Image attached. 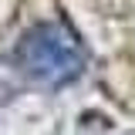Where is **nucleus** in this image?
<instances>
[{
  "label": "nucleus",
  "mask_w": 135,
  "mask_h": 135,
  "mask_svg": "<svg viewBox=\"0 0 135 135\" xmlns=\"http://www.w3.org/2000/svg\"><path fill=\"white\" fill-rule=\"evenodd\" d=\"M88 54L64 20H44L17 41L14 68L37 88H64L81 78Z\"/></svg>",
  "instance_id": "obj_1"
}]
</instances>
